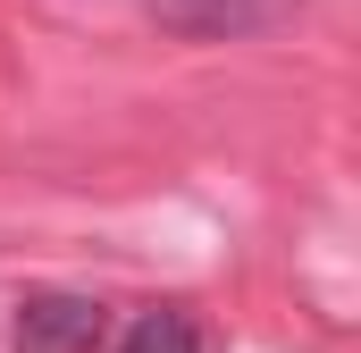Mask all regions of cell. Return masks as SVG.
<instances>
[{
    "instance_id": "3",
    "label": "cell",
    "mask_w": 361,
    "mask_h": 353,
    "mask_svg": "<svg viewBox=\"0 0 361 353\" xmlns=\"http://www.w3.org/2000/svg\"><path fill=\"white\" fill-rule=\"evenodd\" d=\"M118 353H210V345H202V328H193L185 311H143V320L118 337Z\"/></svg>"
},
{
    "instance_id": "1",
    "label": "cell",
    "mask_w": 361,
    "mask_h": 353,
    "mask_svg": "<svg viewBox=\"0 0 361 353\" xmlns=\"http://www.w3.org/2000/svg\"><path fill=\"white\" fill-rule=\"evenodd\" d=\"M109 337V311L92 294H68V286H42L17 303V353H92Z\"/></svg>"
},
{
    "instance_id": "2",
    "label": "cell",
    "mask_w": 361,
    "mask_h": 353,
    "mask_svg": "<svg viewBox=\"0 0 361 353\" xmlns=\"http://www.w3.org/2000/svg\"><path fill=\"white\" fill-rule=\"evenodd\" d=\"M286 8L294 0H152V17L169 34H193V42H244V34L277 25Z\"/></svg>"
}]
</instances>
